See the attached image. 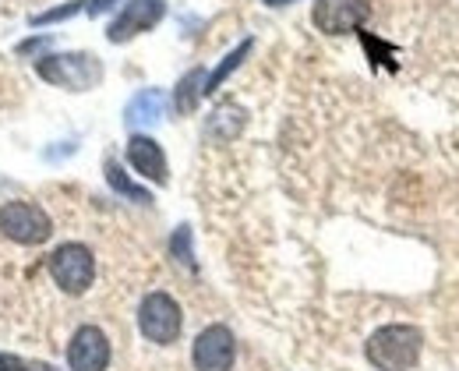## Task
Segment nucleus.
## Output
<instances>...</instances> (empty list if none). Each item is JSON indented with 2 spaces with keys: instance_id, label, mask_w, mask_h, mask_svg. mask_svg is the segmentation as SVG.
<instances>
[{
  "instance_id": "obj_9",
  "label": "nucleus",
  "mask_w": 459,
  "mask_h": 371,
  "mask_svg": "<svg viewBox=\"0 0 459 371\" xmlns=\"http://www.w3.org/2000/svg\"><path fill=\"white\" fill-rule=\"evenodd\" d=\"M237 358V343L227 325H209L195 340V368L198 371H230Z\"/></svg>"
},
{
  "instance_id": "obj_12",
  "label": "nucleus",
  "mask_w": 459,
  "mask_h": 371,
  "mask_svg": "<svg viewBox=\"0 0 459 371\" xmlns=\"http://www.w3.org/2000/svg\"><path fill=\"white\" fill-rule=\"evenodd\" d=\"M244 117H247V114H244L237 103H223V107H216V110H212L205 134H209V138H220V142H230V138H237V134H240Z\"/></svg>"
},
{
  "instance_id": "obj_4",
  "label": "nucleus",
  "mask_w": 459,
  "mask_h": 371,
  "mask_svg": "<svg viewBox=\"0 0 459 371\" xmlns=\"http://www.w3.org/2000/svg\"><path fill=\"white\" fill-rule=\"evenodd\" d=\"M0 234L14 245H43V241H50L54 223L32 202H7L0 209Z\"/></svg>"
},
{
  "instance_id": "obj_3",
  "label": "nucleus",
  "mask_w": 459,
  "mask_h": 371,
  "mask_svg": "<svg viewBox=\"0 0 459 371\" xmlns=\"http://www.w3.org/2000/svg\"><path fill=\"white\" fill-rule=\"evenodd\" d=\"M50 276H54V283H57L64 294H85L89 287H92V280H96V258H92V251L85 245H60L54 255H50Z\"/></svg>"
},
{
  "instance_id": "obj_16",
  "label": "nucleus",
  "mask_w": 459,
  "mask_h": 371,
  "mask_svg": "<svg viewBox=\"0 0 459 371\" xmlns=\"http://www.w3.org/2000/svg\"><path fill=\"white\" fill-rule=\"evenodd\" d=\"M85 4H89V0H67L64 7H54V11H43V14H36V18H32V25H54V22H64V18L78 14Z\"/></svg>"
},
{
  "instance_id": "obj_10",
  "label": "nucleus",
  "mask_w": 459,
  "mask_h": 371,
  "mask_svg": "<svg viewBox=\"0 0 459 371\" xmlns=\"http://www.w3.org/2000/svg\"><path fill=\"white\" fill-rule=\"evenodd\" d=\"M127 163H131L145 181L167 185V156H163V149H160L156 138H149V134H131V142H127Z\"/></svg>"
},
{
  "instance_id": "obj_5",
  "label": "nucleus",
  "mask_w": 459,
  "mask_h": 371,
  "mask_svg": "<svg viewBox=\"0 0 459 371\" xmlns=\"http://www.w3.org/2000/svg\"><path fill=\"white\" fill-rule=\"evenodd\" d=\"M138 325H142L145 340L167 347V343H173V340L180 336L184 315H180V305L173 301L170 294L156 290V294H149V298L142 301V308H138Z\"/></svg>"
},
{
  "instance_id": "obj_14",
  "label": "nucleus",
  "mask_w": 459,
  "mask_h": 371,
  "mask_svg": "<svg viewBox=\"0 0 459 371\" xmlns=\"http://www.w3.org/2000/svg\"><path fill=\"white\" fill-rule=\"evenodd\" d=\"M247 54H251V39H244L237 50H230L227 57H223V64H220V67H216V71L205 78V96H212V92H216V89L227 82L230 74H233V71L244 64V57H247Z\"/></svg>"
},
{
  "instance_id": "obj_11",
  "label": "nucleus",
  "mask_w": 459,
  "mask_h": 371,
  "mask_svg": "<svg viewBox=\"0 0 459 371\" xmlns=\"http://www.w3.org/2000/svg\"><path fill=\"white\" fill-rule=\"evenodd\" d=\"M163 110H167L163 92H160V89H142V92L127 103L124 121H127V127H149V124H156L163 117Z\"/></svg>"
},
{
  "instance_id": "obj_6",
  "label": "nucleus",
  "mask_w": 459,
  "mask_h": 371,
  "mask_svg": "<svg viewBox=\"0 0 459 371\" xmlns=\"http://www.w3.org/2000/svg\"><path fill=\"white\" fill-rule=\"evenodd\" d=\"M311 18L325 36H346L371 18V0H318Z\"/></svg>"
},
{
  "instance_id": "obj_20",
  "label": "nucleus",
  "mask_w": 459,
  "mask_h": 371,
  "mask_svg": "<svg viewBox=\"0 0 459 371\" xmlns=\"http://www.w3.org/2000/svg\"><path fill=\"white\" fill-rule=\"evenodd\" d=\"M269 7H287V4H293V0H265Z\"/></svg>"
},
{
  "instance_id": "obj_7",
  "label": "nucleus",
  "mask_w": 459,
  "mask_h": 371,
  "mask_svg": "<svg viewBox=\"0 0 459 371\" xmlns=\"http://www.w3.org/2000/svg\"><path fill=\"white\" fill-rule=\"evenodd\" d=\"M163 14H167V4L163 0H127L124 11L110 22L107 36H110V43H127V39L156 29L163 22Z\"/></svg>"
},
{
  "instance_id": "obj_13",
  "label": "nucleus",
  "mask_w": 459,
  "mask_h": 371,
  "mask_svg": "<svg viewBox=\"0 0 459 371\" xmlns=\"http://www.w3.org/2000/svg\"><path fill=\"white\" fill-rule=\"evenodd\" d=\"M205 71L202 67H195V71H187L184 78H180V85H177V96H173V103H177V114H191L195 107H198V99L205 96Z\"/></svg>"
},
{
  "instance_id": "obj_1",
  "label": "nucleus",
  "mask_w": 459,
  "mask_h": 371,
  "mask_svg": "<svg viewBox=\"0 0 459 371\" xmlns=\"http://www.w3.org/2000/svg\"><path fill=\"white\" fill-rule=\"evenodd\" d=\"M420 347L424 336L417 325H382L368 340L364 354L378 371H410L420 361Z\"/></svg>"
},
{
  "instance_id": "obj_17",
  "label": "nucleus",
  "mask_w": 459,
  "mask_h": 371,
  "mask_svg": "<svg viewBox=\"0 0 459 371\" xmlns=\"http://www.w3.org/2000/svg\"><path fill=\"white\" fill-rule=\"evenodd\" d=\"M0 371H54L43 361H25L18 354H0Z\"/></svg>"
},
{
  "instance_id": "obj_2",
  "label": "nucleus",
  "mask_w": 459,
  "mask_h": 371,
  "mask_svg": "<svg viewBox=\"0 0 459 371\" xmlns=\"http://www.w3.org/2000/svg\"><path fill=\"white\" fill-rule=\"evenodd\" d=\"M36 74L57 89L89 92L103 82V64L92 54H50V57L36 61Z\"/></svg>"
},
{
  "instance_id": "obj_18",
  "label": "nucleus",
  "mask_w": 459,
  "mask_h": 371,
  "mask_svg": "<svg viewBox=\"0 0 459 371\" xmlns=\"http://www.w3.org/2000/svg\"><path fill=\"white\" fill-rule=\"evenodd\" d=\"M170 247H173V255H177V262H184V265L195 269V258H191V230H187V227H180V230L173 234Z\"/></svg>"
},
{
  "instance_id": "obj_15",
  "label": "nucleus",
  "mask_w": 459,
  "mask_h": 371,
  "mask_svg": "<svg viewBox=\"0 0 459 371\" xmlns=\"http://www.w3.org/2000/svg\"><path fill=\"white\" fill-rule=\"evenodd\" d=\"M107 181L114 185V191H120V194H124V198H131V202H142V205H145V202H152V194H149L145 187H138L134 181H127V177H124V170H120V163H117V160H107Z\"/></svg>"
},
{
  "instance_id": "obj_19",
  "label": "nucleus",
  "mask_w": 459,
  "mask_h": 371,
  "mask_svg": "<svg viewBox=\"0 0 459 371\" xmlns=\"http://www.w3.org/2000/svg\"><path fill=\"white\" fill-rule=\"evenodd\" d=\"M114 4L117 0H89V4H85V11H89V14H103V11H110Z\"/></svg>"
},
{
  "instance_id": "obj_8",
  "label": "nucleus",
  "mask_w": 459,
  "mask_h": 371,
  "mask_svg": "<svg viewBox=\"0 0 459 371\" xmlns=\"http://www.w3.org/2000/svg\"><path fill=\"white\" fill-rule=\"evenodd\" d=\"M67 365L71 371H107L110 365V340L96 325H82L67 343Z\"/></svg>"
}]
</instances>
